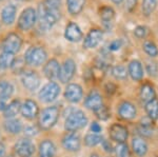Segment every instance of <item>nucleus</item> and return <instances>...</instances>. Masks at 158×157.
I'll list each match as a JSON object with an SVG mask.
<instances>
[{
    "label": "nucleus",
    "mask_w": 158,
    "mask_h": 157,
    "mask_svg": "<svg viewBox=\"0 0 158 157\" xmlns=\"http://www.w3.org/2000/svg\"><path fill=\"white\" fill-rule=\"evenodd\" d=\"M60 18V12H54L48 9L44 3H40L38 6L37 20L39 22V27L43 32H47L53 27L58 19Z\"/></svg>",
    "instance_id": "f257e3e1"
},
{
    "label": "nucleus",
    "mask_w": 158,
    "mask_h": 157,
    "mask_svg": "<svg viewBox=\"0 0 158 157\" xmlns=\"http://www.w3.org/2000/svg\"><path fill=\"white\" fill-rule=\"evenodd\" d=\"M86 123H88V117L82 111L71 109L68 113L67 118H65L64 128L70 132H76L80 129L85 128Z\"/></svg>",
    "instance_id": "f03ea898"
},
{
    "label": "nucleus",
    "mask_w": 158,
    "mask_h": 157,
    "mask_svg": "<svg viewBox=\"0 0 158 157\" xmlns=\"http://www.w3.org/2000/svg\"><path fill=\"white\" fill-rule=\"evenodd\" d=\"M60 112L59 109L55 105L48 107L39 114L38 117V126L42 130H50L54 126L58 121Z\"/></svg>",
    "instance_id": "7ed1b4c3"
},
{
    "label": "nucleus",
    "mask_w": 158,
    "mask_h": 157,
    "mask_svg": "<svg viewBox=\"0 0 158 157\" xmlns=\"http://www.w3.org/2000/svg\"><path fill=\"white\" fill-rule=\"evenodd\" d=\"M48 54L45 50L41 47H31L27 50L24 54V60L27 64L39 67L47 60Z\"/></svg>",
    "instance_id": "20e7f679"
},
{
    "label": "nucleus",
    "mask_w": 158,
    "mask_h": 157,
    "mask_svg": "<svg viewBox=\"0 0 158 157\" xmlns=\"http://www.w3.org/2000/svg\"><path fill=\"white\" fill-rule=\"evenodd\" d=\"M60 94V87L58 83L55 81H50L49 83L42 87L41 90L39 91L38 97L39 99L44 103H50L52 101L56 100V98Z\"/></svg>",
    "instance_id": "39448f33"
},
{
    "label": "nucleus",
    "mask_w": 158,
    "mask_h": 157,
    "mask_svg": "<svg viewBox=\"0 0 158 157\" xmlns=\"http://www.w3.org/2000/svg\"><path fill=\"white\" fill-rule=\"evenodd\" d=\"M36 21H37V12L33 7H27L19 16L18 27L20 30H22V31H27V30L32 29L34 27Z\"/></svg>",
    "instance_id": "423d86ee"
},
{
    "label": "nucleus",
    "mask_w": 158,
    "mask_h": 157,
    "mask_svg": "<svg viewBox=\"0 0 158 157\" xmlns=\"http://www.w3.org/2000/svg\"><path fill=\"white\" fill-rule=\"evenodd\" d=\"M22 45V39L19 35L11 33L4 38L3 42H2V49L3 52L11 53V54H16L19 52Z\"/></svg>",
    "instance_id": "0eeeda50"
},
{
    "label": "nucleus",
    "mask_w": 158,
    "mask_h": 157,
    "mask_svg": "<svg viewBox=\"0 0 158 157\" xmlns=\"http://www.w3.org/2000/svg\"><path fill=\"white\" fill-rule=\"evenodd\" d=\"M15 152L20 157H31L35 152V145L29 138H20L14 146Z\"/></svg>",
    "instance_id": "6e6552de"
},
{
    "label": "nucleus",
    "mask_w": 158,
    "mask_h": 157,
    "mask_svg": "<svg viewBox=\"0 0 158 157\" xmlns=\"http://www.w3.org/2000/svg\"><path fill=\"white\" fill-rule=\"evenodd\" d=\"M21 82L27 90L36 91L40 85V77L34 71H25L21 74Z\"/></svg>",
    "instance_id": "1a4fd4ad"
},
{
    "label": "nucleus",
    "mask_w": 158,
    "mask_h": 157,
    "mask_svg": "<svg viewBox=\"0 0 158 157\" xmlns=\"http://www.w3.org/2000/svg\"><path fill=\"white\" fill-rule=\"evenodd\" d=\"M110 137L117 143H124L129 137L128 129L119 123H114L109 129Z\"/></svg>",
    "instance_id": "9d476101"
},
{
    "label": "nucleus",
    "mask_w": 158,
    "mask_h": 157,
    "mask_svg": "<svg viewBox=\"0 0 158 157\" xmlns=\"http://www.w3.org/2000/svg\"><path fill=\"white\" fill-rule=\"evenodd\" d=\"M20 114L22 115V117L29 120L36 118L39 114V107H38L37 102L32 99H27L23 103H21Z\"/></svg>",
    "instance_id": "9b49d317"
},
{
    "label": "nucleus",
    "mask_w": 158,
    "mask_h": 157,
    "mask_svg": "<svg viewBox=\"0 0 158 157\" xmlns=\"http://www.w3.org/2000/svg\"><path fill=\"white\" fill-rule=\"evenodd\" d=\"M76 72V63L73 59H67L60 67L59 80L62 83H67L74 77Z\"/></svg>",
    "instance_id": "f8f14e48"
},
{
    "label": "nucleus",
    "mask_w": 158,
    "mask_h": 157,
    "mask_svg": "<svg viewBox=\"0 0 158 157\" xmlns=\"http://www.w3.org/2000/svg\"><path fill=\"white\" fill-rule=\"evenodd\" d=\"M62 146L65 150L70 152H76L81 147V139L78 134L74 132L68 133L62 138Z\"/></svg>",
    "instance_id": "ddd939ff"
},
{
    "label": "nucleus",
    "mask_w": 158,
    "mask_h": 157,
    "mask_svg": "<svg viewBox=\"0 0 158 157\" xmlns=\"http://www.w3.org/2000/svg\"><path fill=\"white\" fill-rule=\"evenodd\" d=\"M83 96V91L82 88L77 83H71L65 88L64 92V97L68 101L72 103H77L81 100Z\"/></svg>",
    "instance_id": "4468645a"
},
{
    "label": "nucleus",
    "mask_w": 158,
    "mask_h": 157,
    "mask_svg": "<svg viewBox=\"0 0 158 157\" xmlns=\"http://www.w3.org/2000/svg\"><path fill=\"white\" fill-rule=\"evenodd\" d=\"M43 73L45 77L49 80L54 81L56 79H59V73H60V64L56 59H51L45 63L43 68Z\"/></svg>",
    "instance_id": "2eb2a0df"
},
{
    "label": "nucleus",
    "mask_w": 158,
    "mask_h": 157,
    "mask_svg": "<svg viewBox=\"0 0 158 157\" xmlns=\"http://www.w3.org/2000/svg\"><path fill=\"white\" fill-rule=\"evenodd\" d=\"M82 32H81L80 27L75 22H70L64 31V37L65 39L71 42H78L82 39Z\"/></svg>",
    "instance_id": "dca6fc26"
},
{
    "label": "nucleus",
    "mask_w": 158,
    "mask_h": 157,
    "mask_svg": "<svg viewBox=\"0 0 158 157\" xmlns=\"http://www.w3.org/2000/svg\"><path fill=\"white\" fill-rule=\"evenodd\" d=\"M101 39H102V31H100V30H98V29L91 30L85 38L83 47L86 48V49L96 48L100 43Z\"/></svg>",
    "instance_id": "f3484780"
},
{
    "label": "nucleus",
    "mask_w": 158,
    "mask_h": 157,
    "mask_svg": "<svg viewBox=\"0 0 158 157\" xmlns=\"http://www.w3.org/2000/svg\"><path fill=\"white\" fill-rule=\"evenodd\" d=\"M118 114L122 119L130 120L135 118L137 114V110L133 103L129 102V101H123L118 107Z\"/></svg>",
    "instance_id": "a211bd4d"
},
{
    "label": "nucleus",
    "mask_w": 158,
    "mask_h": 157,
    "mask_svg": "<svg viewBox=\"0 0 158 157\" xmlns=\"http://www.w3.org/2000/svg\"><path fill=\"white\" fill-rule=\"evenodd\" d=\"M102 105H103L102 97H101V95L99 94L97 91H92V92H90V94L85 97V105L89 110L96 111Z\"/></svg>",
    "instance_id": "6ab92c4d"
},
{
    "label": "nucleus",
    "mask_w": 158,
    "mask_h": 157,
    "mask_svg": "<svg viewBox=\"0 0 158 157\" xmlns=\"http://www.w3.org/2000/svg\"><path fill=\"white\" fill-rule=\"evenodd\" d=\"M39 157H55L56 147L52 140L44 139L39 145Z\"/></svg>",
    "instance_id": "aec40b11"
},
{
    "label": "nucleus",
    "mask_w": 158,
    "mask_h": 157,
    "mask_svg": "<svg viewBox=\"0 0 158 157\" xmlns=\"http://www.w3.org/2000/svg\"><path fill=\"white\" fill-rule=\"evenodd\" d=\"M128 73L133 80H135V81H140L143 78V69H142L141 63L138 60H132L129 63Z\"/></svg>",
    "instance_id": "412c9836"
},
{
    "label": "nucleus",
    "mask_w": 158,
    "mask_h": 157,
    "mask_svg": "<svg viewBox=\"0 0 158 157\" xmlns=\"http://www.w3.org/2000/svg\"><path fill=\"white\" fill-rule=\"evenodd\" d=\"M3 128L6 130V132L13 134V135H17V134L22 132V130H23L22 122L19 119H16V118L6 119L3 123Z\"/></svg>",
    "instance_id": "4be33fe9"
},
{
    "label": "nucleus",
    "mask_w": 158,
    "mask_h": 157,
    "mask_svg": "<svg viewBox=\"0 0 158 157\" xmlns=\"http://www.w3.org/2000/svg\"><path fill=\"white\" fill-rule=\"evenodd\" d=\"M16 13H17V9L14 4H9V6H6L1 12L2 22L6 25L12 24L13 22L15 21V18H16Z\"/></svg>",
    "instance_id": "5701e85b"
},
{
    "label": "nucleus",
    "mask_w": 158,
    "mask_h": 157,
    "mask_svg": "<svg viewBox=\"0 0 158 157\" xmlns=\"http://www.w3.org/2000/svg\"><path fill=\"white\" fill-rule=\"evenodd\" d=\"M20 107H21V102L18 99L12 100L9 105H6L3 109V115L6 119L10 118H15L18 113H20Z\"/></svg>",
    "instance_id": "b1692460"
},
{
    "label": "nucleus",
    "mask_w": 158,
    "mask_h": 157,
    "mask_svg": "<svg viewBox=\"0 0 158 157\" xmlns=\"http://www.w3.org/2000/svg\"><path fill=\"white\" fill-rule=\"evenodd\" d=\"M132 149H133V152L137 156L142 157L146 155L148 152V143L143 138L135 137L132 140Z\"/></svg>",
    "instance_id": "393cba45"
},
{
    "label": "nucleus",
    "mask_w": 158,
    "mask_h": 157,
    "mask_svg": "<svg viewBox=\"0 0 158 157\" xmlns=\"http://www.w3.org/2000/svg\"><path fill=\"white\" fill-rule=\"evenodd\" d=\"M140 98L144 103L149 102V101L153 100L156 98V93L152 85H143L140 89Z\"/></svg>",
    "instance_id": "a878e982"
},
{
    "label": "nucleus",
    "mask_w": 158,
    "mask_h": 157,
    "mask_svg": "<svg viewBox=\"0 0 158 157\" xmlns=\"http://www.w3.org/2000/svg\"><path fill=\"white\" fill-rule=\"evenodd\" d=\"M14 93V87L9 81H0V101H3L10 98Z\"/></svg>",
    "instance_id": "bb28decb"
},
{
    "label": "nucleus",
    "mask_w": 158,
    "mask_h": 157,
    "mask_svg": "<svg viewBox=\"0 0 158 157\" xmlns=\"http://www.w3.org/2000/svg\"><path fill=\"white\" fill-rule=\"evenodd\" d=\"M85 0H67L68 11L72 15H78L85 6Z\"/></svg>",
    "instance_id": "cd10ccee"
},
{
    "label": "nucleus",
    "mask_w": 158,
    "mask_h": 157,
    "mask_svg": "<svg viewBox=\"0 0 158 157\" xmlns=\"http://www.w3.org/2000/svg\"><path fill=\"white\" fill-rule=\"evenodd\" d=\"M146 112L148 117H150L152 120H155L158 118V99L154 98L153 100L146 103Z\"/></svg>",
    "instance_id": "c85d7f7f"
},
{
    "label": "nucleus",
    "mask_w": 158,
    "mask_h": 157,
    "mask_svg": "<svg viewBox=\"0 0 158 157\" xmlns=\"http://www.w3.org/2000/svg\"><path fill=\"white\" fill-rule=\"evenodd\" d=\"M14 61H15L14 54L6 53V52H3L2 54H0V69L1 70H6L9 68H12Z\"/></svg>",
    "instance_id": "c756f323"
},
{
    "label": "nucleus",
    "mask_w": 158,
    "mask_h": 157,
    "mask_svg": "<svg viewBox=\"0 0 158 157\" xmlns=\"http://www.w3.org/2000/svg\"><path fill=\"white\" fill-rule=\"evenodd\" d=\"M114 16H115V12H114V10L111 6H103L100 10V18L103 21L104 24L112 23Z\"/></svg>",
    "instance_id": "7c9ffc66"
},
{
    "label": "nucleus",
    "mask_w": 158,
    "mask_h": 157,
    "mask_svg": "<svg viewBox=\"0 0 158 157\" xmlns=\"http://www.w3.org/2000/svg\"><path fill=\"white\" fill-rule=\"evenodd\" d=\"M157 6V0H143L142 1V13L144 16H150Z\"/></svg>",
    "instance_id": "2f4dec72"
},
{
    "label": "nucleus",
    "mask_w": 158,
    "mask_h": 157,
    "mask_svg": "<svg viewBox=\"0 0 158 157\" xmlns=\"http://www.w3.org/2000/svg\"><path fill=\"white\" fill-rule=\"evenodd\" d=\"M103 139L101 137V135L99 134H96V133H90L88 135H85V143L88 147H95L101 143Z\"/></svg>",
    "instance_id": "473e14b6"
},
{
    "label": "nucleus",
    "mask_w": 158,
    "mask_h": 157,
    "mask_svg": "<svg viewBox=\"0 0 158 157\" xmlns=\"http://www.w3.org/2000/svg\"><path fill=\"white\" fill-rule=\"evenodd\" d=\"M112 74H113V76L116 79L124 80L129 73L123 65H116V67H114L113 69H112Z\"/></svg>",
    "instance_id": "72a5a7b5"
},
{
    "label": "nucleus",
    "mask_w": 158,
    "mask_h": 157,
    "mask_svg": "<svg viewBox=\"0 0 158 157\" xmlns=\"http://www.w3.org/2000/svg\"><path fill=\"white\" fill-rule=\"evenodd\" d=\"M143 50H144V52L147 53L149 56H151V57H156L157 55H158V49H157V47H156V44L154 43V42H152V41H146L143 43Z\"/></svg>",
    "instance_id": "f704fd0d"
},
{
    "label": "nucleus",
    "mask_w": 158,
    "mask_h": 157,
    "mask_svg": "<svg viewBox=\"0 0 158 157\" xmlns=\"http://www.w3.org/2000/svg\"><path fill=\"white\" fill-rule=\"evenodd\" d=\"M117 157H130V150L128 146L124 143H118L115 149Z\"/></svg>",
    "instance_id": "c9c22d12"
},
{
    "label": "nucleus",
    "mask_w": 158,
    "mask_h": 157,
    "mask_svg": "<svg viewBox=\"0 0 158 157\" xmlns=\"http://www.w3.org/2000/svg\"><path fill=\"white\" fill-rule=\"evenodd\" d=\"M94 113H95V115L97 116V118H99V119H101V120H106L110 117L109 109L103 105L99 109H97L96 111H94Z\"/></svg>",
    "instance_id": "e433bc0d"
},
{
    "label": "nucleus",
    "mask_w": 158,
    "mask_h": 157,
    "mask_svg": "<svg viewBox=\"0 0 158 157\" xmlns=\"http://www.w3.org/2000/svg\"><path fill=\"white\" fill-rule=\"evenodd\" d=\"M44 4L48 9L54 12H59V7L61 4V0H45Z\"/></svg>",
    "instance_id": "4c0bfd02"
},
{
    "label": "nucleus",
    "mask_w": 158,
    "mask_h": 157,
    "mask_svg": "<svg viewBox=\"0 0 158 157\" xmlns=\"http://www.w3.org/2000/svg\"><path fill=\"white\" fill-rule=\"evenodd\" d=\"M146 68H147V72L149 73L150 76H153V77L157 76V74H158V65H157L156 62L148 61Z\"/></svg>",
    "instance_id": "58836bf2"
},
{
    "label": "nucleus",
    "mask_w": 158,
    "mask_h": 157,
    "mask_svg": "<svg viewBox=\"0 0 158 157\" xmlns=\"http://www.w3.org/2000/svg\"><path fill=\"white\" fill-rule=\"evenodd\" d=\"M147 34H148V29L146 27H142V25H139V27H137L134 30V35L137 38H139V39L144 38L147 36Z\"/></svg>",
    "instance_id": "ea45409f"
},
{
    "label": "nucleus",
    "mask_w": 158,
    "mask_h": 157,
    "mask_svg": "<svg viewBox=\"0 0 158 157\" xmlns=\"http://www.w3.org/2000/svg\"><path fill=\"white\" fill-rule=\"evenodd\" d=\"M23 131H24V134L27 136V137H33V136L37 135L39 130L34 126H27V128H24Z\"/></svg>",
    "instance_id": "a19ab883"
},
{
    "label": "nucleus",
    "mask_w": 158,
    "mask_h": 157,
    "mask_svg": "<svg viewBox=\"0 0 158 157\" xmlns=\"http://www.w3.org/2000/svg\"><path fill=\"white\" fill-rule=\"evenodd\" d=\"M122 41L120 39H116L114 41H112L109 45V51H118L121 48Z\"/></svg>",
    "instance_id": "79ce46f5"
},
{
    "label": "nucleus",
    "mask_w": 158,
    "mask_h": 157,
    "mask_svg": "<svg viewBox=\"0 0 158 157\" xmlns=\"http://www.w3.org/2000/svg\"><path fill=\"white\" fill-rule=\"evenodd\" d=\"M137 4V0H126V9L129 12L133 11Z\"/></svg>",
    "instance_id": "37998d69"
},
{
    "label": "nucleus",
    "mask_w": 158,
    "mask_h": 157,
    "mask_svg": "<svg viewBox=\"0 0 158 157\" xmlns=\"http://www.w3.org/2000/svg\"><path fill=\"white\" fill-rule=\"evenodd\" d=\"M101 130H102V128H101V126L99 125L98 122H92V125H91V131H92V133L99 134V133L101 132Z\"/></svg>",
    "instance_id": "c03bdc74"
},
{
    "label": "nucleus",
    "mask_w": 158,
    "mask_h": 157,
    "mask_svg": "<svg viewBox=\"0 0 158 157\" xmlns=\"http://www.w3.org/2000/svg\"><path fill=\"white\" fill-rule=\"evenodd\" d=\"M101 143H102L103 149L106 152H112V151H113V149H112V145L109 143L108 140H102V141H101Z\"/></svg>",
    "instance_id": "a18cd8bd"
},
{
    "label": "nucleus",
    "mask_w": 158,
    "mask_h": 157,
    "mask_svg": "<svg viewBox=\"0 0 158 157\" xmlns=\"http://www.w3.org/2000/svg\"><path fill=\"white\" fill-rule=\"evenodd\" d=\"M6 154V147L2 143H0V157H3Z\"/></svg>",
    "instance_id": "49530a36"
},
{
    "label": "nucleus",
    "mask_w": 158,
    "mask_h": 157,
    "mask_svg": "<svg viewBox=\"0 0 158 157\" xmlns=\"http://www.w3.org/2000/svg\"><path fill=\"white\" fill-rule=\"evenodd\" d=\"M112 1L114 2V3H116V4H120L122 1H123V0H112Z\"/></svg>",
    "instance_id": "de8ad7c7"
},
{
    "label": "nucleus",
    "mask_w": 158,
    "mask_h": 157,
    "mask_svg": "<svg viewBox=\"0 0 158 157\" xmlns=\"http://www.w3.org/2000/svg\"><path fill=\"white\" fill-rule=\"evenodd\" d=\"M91 157H99V156L97 155V154H92Z\"/></svg>",
    "instance_id": "09e8293b"
}]
</instances>
